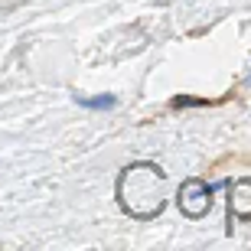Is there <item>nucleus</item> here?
Instances as JSON below:
<instances>
[{
    "mask_svg": "<svg viewBox=\"0 0 251 251\" xmlns=\"http://www.w3.org/2000/svg\"><path fill=\"white\" fill-rule=\"evenodd\" d=\"M92 108H111L114 104V98H95V101H88Z\"/></svg>",
    "mask_w": 251,
    "mask_h": 251,
    "instance_id": "nucleus-4",
    "label": "nucleus"
},
{
    "mask_svg": "<svg viewBox=\"0 0 251 251\" xmlns=\"http://www.w3.org/2000/svg\"><path fill=\"white\" fill-rule=\"evenodd\" d=\"M163 199H167V179L157 167L140 163V167H130L121 176V202L130 215L150 219L163 209Z\"/></svg>",
    "mask_w": 251,
    "mask_h": 251,
    "instance_id": "nucleus-1",
    "label": "nucleus"
},
{
    "mask_svg": "<svg viewBox=\"0 0 251 251\" xmlns=\"http://www.w3.org/2000/svg\"><path fill=\"white\" fill-rule=\"evenodd\" d=\"M232 212L248 219L251 215V179H238L232 183Z\"/></svg>",
    "mask_w": 251,
    "mask_h": 251,
    "instance_id": "nucleus-3",
    "label": "nucleus"
},
{
    "mask_svg": "<svg viewBox=\"0 0 251 251\" xmlns=\"http://www.w3.org/2000/svg\"><path fill=\"white\" fill-rule=\"evenodd\" d=\"M209 205H212V186H205L202 179H186L183 189H179V209L193 219L209 212Z\"/></svg>",
    "mask_w": 251,
    "mask_h": 251,
    "instance_id": "nucleus-2",
    "label": "nucleus"
}]
</instances>
